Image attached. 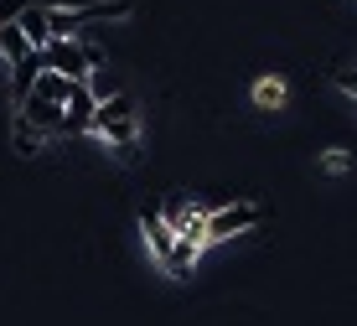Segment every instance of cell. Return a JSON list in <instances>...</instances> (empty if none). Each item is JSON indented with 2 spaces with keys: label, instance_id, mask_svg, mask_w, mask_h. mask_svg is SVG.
Listing matches in <instances>:
<instances>
[{
  "label": "cell",
  "instance_id": "8",
  "mask_svg": "<svg viewBox=\"0 0 357 326\" xmlns=\"http://www.w3.org/2000/svg\"><path fill=\"white\" fill-rule=\"evenodd\" d=\"M31 57V47H26V36L16 31V21H10V27H0V62H6V68H16V62H26Z\"/></svg>",
  "mask_w": 357,
  "mask_h": 326
},
{
  "label": "cell",
  "instance_id": "2",
  "mask_svg": "<svg viewBox=\"0 0 357 326\" xmlns=\"http://www.w3.org/2000/svg\"><path fill=\"white\" fill-rule=\"evenodd\" d=\"M98 62H104V52H98V47H83L78 36H57V42L42 47V68L57 73V78H68V83H83L89 68H98Z\"/></svg>",
  "mask_w": 357,
  "mask_h": 326
},
{
  "label": "cell",
  "instance_id": "7",
  "mask_svg": "<svg viewBox=\"0 0 357 326\" xmlns=\"http://www.w3.org/2000/svg\"><path fill=\"white\" fill-rule=\"evenodd\" d=\"M10 145H16V156H42V150H47V135L31 130L21 114H10Z\"/></svg>",
  "mask_w": 357,
  "mask_h": 326
},
{
  "label": "cell",
  "instance_id": "1",
  "mask_svg": "<svg viewBox=\"0 0 357 326\" xmlns=\"http://www.w3.org/2000/svg\"><path fill=\"white\" fill-rule=\"evenodd\" d=\"M89 130L114 150L119 166H135V156H140V114H135L130 94H114V98H104V104H93Z\"/></svg>",
  "mask_w": 357,
  "mask_h": 326
},
{
  "label": "cell",
  "instance_id": "5",
  "mask_svg": "<svg viewBox=\"0 0 357 326\" xmlns=\"http://www.w3.org/2000/svg\"><path fill=\"white\" fill-rule=\"evenodd\" d=\"M16 31L26 36V47H31V52H42V47L52 42V31H47V6H36V0H31V6L16 16Z\"/></svg>",
  "mask_w": 357,
  "mask_h": 326
},
{
  "label": "cell",
  "instance_id": "3",
  "mask_svg": "<svg viewBox=\"0 0 357 326\" xmlns=\"http://www.w3.org/2000/svg\"><path fill=\"white\" fill-rule=\"evenodd\" d=\"M259 218H264V212L254 202H228V207L207 212L202 238H207V244H228V238H238V233H254V228H259Z\"/></svg>",
  "mask_w": 357,
  "mask_h": 326
},
{
  "label": "cell",
  "instance_id": "9",
  "mask_svg": "<svg viewBox=\"0 0 357 326\" xmlns=\"http://www.w3.org/2000/svg\"><path fill=\"white\" fill-rule=\"evenodd\" d=\"M36 73H42V52H31L26 62H16V68H10V94H16V104H21L26 94H31Z\"/></svg>",
  "mask_w": 357,
  "mask_h": 326
},
{
  "label": "cell",
  "instance_id": "12",
  "mask_svg": "<svg viewBox=\"0 0 357 326\" xmlns=\"http://www.w3.org/2000/svg\"><path fill=\"white\" fill-rule=\"evenodd\" d=\"M337 89L357 98V68H337Z\"/></svg>",
  "mask_w": 357,
  "mask_h": 326
},
{
  "label": "cell",
  "instance_id": "4",
  "mask_svg": "<svg viewBox=\"0 0 357 326\" xmlns=\"http://www.w3.org/2000/svg\"><path fill=\"white\" fill-rule=\"evenodd\" d=\"M140 233H145V249H151V259L166 269L171 249H176V233L166 228V218H161V212H151V207H145V212H140Z\"/></svg>",
  "mask_w": 357,
  "mask_h": 326
},
{
  "label": "cell",
  "instance_id": "10",
  "mask_svg": "<svg viewBox=\"0 0 357 326\" xmlns=\"http://www.w3.org/2000/svg\"><path fill=\"white\" fill-rule=\"evenodd\" d=\"M285 98H290V89L280 78H259L254 83V104L259 109H285Z\"/></svg>",
  "mask_w": 357,
  "mask_h": 326
},
{
  "label": "cell",
  "instance_id": "11",
  "mask_svg": "<svg viewBox=\"0 0 357 326\" xmlns=\"http://www.w3.org/2000/svg\"><path fill=\"white\" fill-rule=\"evenodd\" d=\"M26 6H31V0H0V27H10V21H16Z\"/></svg>",
  "mask_w": 357,
  "mask_h": 326
},
{
  "label": "cell",
  "instance_id": "6",
  "mask_svg": "<svg viewBox=\"0 0 357 326\" xmlns=\"http://www.w3.org/2000/svg\"><path fill=\"white\" fill-rule=\"evenodd\" d=\"M83 89H89L93 104H104V98H114V94H125V78H119L109 62H98V68H89V78H83Z\"/></svg>",
  "mask_w": 357,
  "mask_h": 326
},
{
  "label": "cell",
  "instance_id": "13",
  "mask_svg": "<svg viewBox=\"0 0 357 326\" xmlns=\"http://www.w3.org/2000/svg\"><path fill=\"white\" fill-rule=\"evenodd\" d=\"M321 166L331 171V177H342V171H347V166H352V161H347V156H342V150H331V156L321 161Z\"/></svg>",
  "mask_w": 357,
  "mask_h": 326
}]
</instances>
